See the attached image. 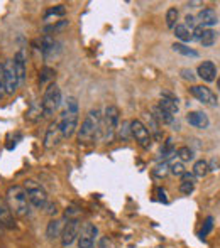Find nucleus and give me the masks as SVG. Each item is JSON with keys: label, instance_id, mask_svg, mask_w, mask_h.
Returning a JSON list of instances; mask_svg holds the SVG:
<instances>
[{"label": "nucleus", "instance_id": "14", "mask_svg": "<svg viewBox=\"0 0 220 248\" xmlns=\"http://www.w3.org/2000/svg\"><path fill=\"white\" fill-rule=\"evenodd\" d=\"M217 22H219L217 12H215L214 9H210V7H207V9H202L200 12H198V16H197V24H198V26L205 27V29H210V27L215 26Z\"/></svg>", "mask_w": 220, "mask_h": 248}, {"label": "nucleus", "instance_id": "23", "mask_svg": "<svg viewBox=\"0 0 220 248\" xmlns=\"http://www.w3.org/2000/svg\"><path fill=\"white\" fill-rule=\"evenodd\" d=\"M208 172H210V164H208L207 160L200 159V160H197V162H195L193 172H191V174H193L195 177H205Z\"/></svg>", "mask_w": 220, "mask_h": 248}, {"label": "nucleus", "instance_id": "12", "mask_svg": "<svg viewBox=\"0 0 220 248\" xmlns=\"http://www.w3.org/2000/svg\"><path fill=\"white\" fill-rule=\"evenodd\" d=\"M14 68H16V75H17V81H19V86L24 85L26 81V73H27V56L26 51L19 49L14 56Z\"/></svg>", "mask_w": 220, "mask_h": 248}, {"label": "nucleus", "instance_id": "16", "mask_svg": "<svg viewBox=\"0 0 220 248\" xmlns=\"http://www.w3.org/2000/svg\"><path fill=\"white\" fill-rule=\"evenodd\" d=\"M197 75L200 76L203 81L212 83V81H215V78H217V66H215L212 61H203L200 66H198Z\"/></svg>", "mask_w": 220, "mask_h": 248}, {"label": "nucleus", "instance_id": "13", "mask_svg": "<svg viewBox=\"0 0 220 248\" xmlns=\"http://www.w3.org/2000/svg\"><path fill=\"white\" fill-rule=\"evenodd\" d=\"M63 135L59 130V124L58 122H51L50 127L46 128V135H44V147L46 149H54L56 145L61 142Z\"/></svg>", "mask_w": 220, "mask_h": 248}, {"label": "nucleus", "instance_id": "11", "mask_svg": "<svg viewBox=\"0 0 220 248\" xmlns=\"http://www.w3.org/2000/svg\"><path fill=\"white\" fill-rule=\"evenodd\" d=\"M190 93L195 96L198 101H202L203 105H208V107H217L219 103V98L214 92H212L208 86H203V85H195L190 88Z\"/></svg>", "mask_w": 220, "mask_h": 248}, {"label": "nucleus", "instance_id": "39", "mask_svg": "<svg viewBox=\"0 0 220 248\" xmlns=\"http://www.w3.org/2000/svg\"><path fill=\"white\" fill-rule=\"evenodd\" d=\"M180 73H181V78H183V79H188V81H195V75H193V71H191V69L183 68Z\"/></svg>", "mask_w": 220, "mask_h": 248}, {"label": "nucleus", "instance_id": "29", "mask_svg": "<svg viewBox=\"0 0 220 248\" xmlns=\"http://www.w3.org/2000/svg\"><path fill=\"white\" fill-rule=\"evenodd\" d=\"M173 152H174L173 140H171V139H168V140L165 142V145L161 147V159H163V162H168V159L173 155Z\"/></svg>", "mask_w": 220, "mask_h": 248}, {"label": "nucleus", "instance_id": "4", "mask_svg": "<svg viewBox=\"0 0 220 248\" xmlns=\"http://www.w3.org/2000/svg\"><path fill=\"white\" fill-rule=\"evenodd\" d=\"M61 101H63V96H61V90L56 83H50L46 90H44V95H43V100H41V111H43V117L44 118H51L56 111L59 110L61 107Z\"/></svg>", "mask_w": 220, "mask_h": 248}, {"label": "nucleus", "instance_id": "17", "mask_svg": "<svg viewBox=\"0 0 220 248\" xmlns=\"http://www.w3.org/2000/svg\"><path fill=\"white\" fill-rule=\"evenodd\" d=\"M186 122L191 127L200 128V130H205V128H208V125H210V120H208V117L203 111H190V113L186 115Z\"/></svg>", "mask_w": 220, "mask_h": 248}, {"label": "nucleus", "instance_id": "21", "mask_svg": "<svg viewBox=\"0 0 220 248\" xmlns=\"http://www.w3.org/2000/svg\"><path fill=\"white\" fill-rule=\"evenodd\" d=\"M152 118H154L156 122H161V124L165 125H171L174 122V117L169 113H166L165 110H161L159 107H154L152 108Z\"/></svg>", "mask_w": 220, "mask_h": 248}, {"label": "nucleus", "instance_id": "37", "mask_svg": "<svg viewBox=\"0 0 220 248\" xmlns=\"http://www.w3.org/2000/svg\"><path fill=\"white\" fill-rule=\"evenodd\" d=\"M185 26H186L188 29H190V27H191V29H195V27L198 26V24H197V17L191 16V14H188V16L185 17Z\"/></svg>", "mask_w": 220, "mask_h": 248}, {"label": "nucleus", "instance_id": "1", "mask_svg": "<svg viewBox=\"0 0 220 248\" xmlns=\"http://www.w3.org/2000/svg\"><path fill=\"white\" fill-rule=\"evenodd\" d=\"M102 124V111L99 108H92L86 113L85 120L82 122V127L78 128V142L80 144H93L99 137H102L100 130Z\"/></svg>", "mask_w": 220, "mask_h": 248}, {"label": "nucleus", "instance_id": "30", "mask_svg": "<svg viewBox=\"0 0 220 248\" xmlns=\"http://www.w3.org/2000/svg\"><path fill=\"white\" fill-rule=\"evenodd\" d=\"M117 134L122 140H127L131 137V122H122V125H118Z\"/></svg>", "mask_w": 220, "mask_h": 248}, {"label": "nucleus", "instance_id": "26", "mask_svg": "<svg viewBox=\"0 0 220 248\" xmlns=\"http://www.w3.org/2000/svg\"><path fill=\"white\" fill-rule=\"evenodd\" d=\"M215 41H217V32H215L214 29H205V32H203V36H202L200 43L203 44V46L210 47V46H214Z\"/></svg>", "mask_w": 220, "mask_h": 248}, {"label": "nucleus", "instance_id": "34", "mask_svg": "<svg viewBox=\"0 0 220 248\" xmlns=\"http://www.w3.org/2000/svg\"><path fill=\"white\" fill-rule=\"evenodd\" d=\"M5 96V76H3V62H0V101Z\"/></svg>", "mask_w": 220, "mask_h": 248}, {"label": "nucleus", "instance_id": "20", "mask_svg": "<svg viewBox=\"0 0 220 248\" xmlns=\"http://www.w3.org/2000/svg\"><path fill=\"white\" fill-rule=\"evenodd\" d=\"M63 226H65V221L59 218H53L46 226V236L48 240H54V238H59L61 236V232H63Z\"/></svg>", "mask_w": 220, "mask_h": 248}, {"label": "nucleus", "instance_id": "6", "mask_svg": "<svg viewBox=\"0 0 220 248\" xmlns=\"http://www.w3.org/2000/svg\"><path fill=\"white\" fill-rule=\"evenodd\" d=\"M78 122H80L78 111H71V110H66L65 108V111H63L61 117H59V120H58L63 139H69L75 135V132L78 130Z\"/></svg>", "mask_w": 220, "mask_h": 248}, {"label": "nucleus", "instance_id": "32", "mask_svg": "<svg viewBox=\"0 0 220 248\" xmlns=\"http://www.w3.org/2000/svg\"><path fill=\"white\" fill-rule=\"evenodd\" d=\"M53 78H54V69H51V68H43V69H41V78H39L41 85H44V83H48L50 79H53Z\"/></svg>", "mask_w": 220, "mask_h": 248}, {"label": "nucleus", "instance_id": "33", "mask_svg": "<svg viewBox=\"0 0 220 248\" xmlns=\"http://www.w3.org/2000/svg\"><path fill=\"white\" fill-rule=\"evenodd\" d=\"M193 189H195V183H193V181H181L180 191L183 194H188V196H190V194L193 193Z\"/></svg>", "mask_w": 220, "mask_h": 248}, {"label": "nucleus", "instance_id": "24", "mask_svg": "<svg viewBox=\"0 0 220 248\" xmlns=\"http://www.w3.org/2000/svg\"><path fill=\"white\" fill-rule=\"evenodd\" d=\"M176 157L181 160V162H190V160L195 159V154H193V150H191L190 147L183 145V147H180L176 150Z\"/></svg>", "mask_w": 220, "mask_h": 248}, {"label": "nucleus", "instance_id": "35", "mask_svg": "<svg viewBox=\"0 0 220 248\" xmlns=\"http://www.w3.org/2000/svg\"><path fill=\"white\" fill-rule=\"evenodd\" d=\"M168 172H169V162H163V166H158L154 169V176H158V177L166 176Z\"/></svg>", "mask_w": 220, "mask_h": 248}, {"label": "nucleus", "instance_id": "43", "mask_svg": "<svg viewBox=\"0 0 220 248\" xmlns=\"http://www.w3.org/2000/svg\"><path fill=\"white\" fill-rule=\"evenodd\" d=\"M217 88L220 90V76H219V78H217Z\"/></svg>", "mask_w": 220, "mask_h": 248}, {"label": "nucleus", "instance_id": "5", "mask_svg": "<svg viewBox=\"0 0 220 248\" xmlns=\"http://www.w3.org/2000/svg\"><path fill=\"white\" fill-rule=\"evenodd\" d=\"M24 189L27 193V198H29L31 206L37 209H44V206L48 204V193L43 186H41L37 181L34 179H26L24 181Z\"/></svg>", "mask_w": 220, "mask_h": 248}, {"label": "nucleus", "instance_id": "40", "mask_svg": "<svg viewBox=\"0 0 220 248\" xmlns=\"http://www.w3.org/2000/svg\"><path fill=\"white\" fill-rule=\"evenodd\" d=\"M50 14H53V16H65L66 9H65V5H56L54 9L50 10Z\"/></svg>", "mask_w": 220, "mask_h": 248}, {"label": "nucleus", "instance_id": "9", "mask_svg": "<svg viewBox=\"0 0 220 248\" xmlns=\"http://www.w3.org/2000/svg\"><path fill=\"white\" fill-rule=\"evenodd\" d=\"M80 223L78 218H71V219H66L65 226H63V232H61V245L63 247H69L76 238H78V233H80Z\"/></svg>", "mask_w": 220, "mask_h": 248}, {"label": "nucleus", "instance_id": "3", "mask_svg": "<svg viewBox=\"0 0 220 248\" xmlns=\"http://www.w3.org/2000/svg\"><path fill=\"white\" fill-rule=\"evenodd\" d=\"M118 122H120V110L115 105H109L102 115V124H100V130H102V137L105 142H114L115 135H117Z\"/></svg>", "mask_w": 220, "mask_h": 248}, {"label": "nucleus", "instance_id": "42", "mask_svg": "<svg viewBox=\"0 0 220 248\" xmlns=\"http://www.w3.org/2000/svg\"><path fill=\"white\" fill-rule=\"evenodd\" d=\"M156 194H158V199L159 201H168V198H166V191L163 189V187H158V189H156Z\"/></svg>", "mask_w": 220, "mask_h": 248}, {"label": "nucleus", "instance_id": "7", "mask_svg": "<svg viewBox=\"0 0 220 248\" xmlns=\"http://www.w3.org/2000/svg\"><path fill=\"white\" fill-rule=\"evenodd\" d=\"M131 135L134 137V140L141 145L142 149H151V134H149L148 127L142 124L141 120H132L131 122Z\"/></svg>", "mask_w": 220, "mask_h": 248}, {"label": "nucleus", "instance_id": "44", "mask_svg": "<svg viewBox=\"0 0 220 248\" xmlns=\"http://www.w3.org/2000/svg\"><path fill=\"white\" fill-rule=\"evenodd\" d=\"M92 248H95V247H92Z\"/></svg>", "mask_w": 220, "mask_h": 248}, {"label": "nucleus", "instance_id": "15", "mask_svg": "<svg viewBox=\"0 0 220 248\" xmlns=\"http://www.w3.org/2000/svg\"><path fill=\"white\" fill-rule=\"evenodd\" d=\"M0 226L9 230L16 228V219H14L12 211H10L9 204H7L3 198H0Z\"/></svg>", "mask_w": 220, "mask_h": 248}, {"label": "nucleus", "instance_id": "31", "mask_svg": "<svg viewBox=\"0 0 220 248\" xmlns=\"http://www.w3.org/2000/svg\"><path fill=\"white\" fill-rule=\"evenodd\" d=\"M214 230V218L212 216H208L207 219H205V223H203V228L200 230V236L202 238H205V236H208V233Z\"/></svg>", "mask_w": 220, "mask_h": 248}, {"label": "nucleus", "instance_id": "22", "mask_svg": "<svg viewBox=\"0 0 220 248\" xmlns=\"http://www.w3.org/2000/svg\"><path fill=\"white\" fill-rule=\"evenodd\" d=\"M174 36H176L178 39L181 41V44L193 41V39H191V31L188 29L185 24H176V27H174Z\"/></svg>", "mask_w": 220, "mask_h": 248}, {"label": "nucleus", "instance_id": "18", "mask_svg": "<svg viewBox=\"0 0 220 248\" xmlns=\"http://www.w3.org/2000/svg\"><path fill=\"white\" fill-rule=\"evenodd\" d=\"M161 110H165L166 113L169 115H178V111H180V108H178V100L174 98V96H171L169 93H165V95L161 96V100H159V105H158Z\"/></svg>", "mask_w": 220, "mask_h": 248}, {"label": "nucleus", "instance_id": "28", "mask_svg": "<svg viewBox=\"0 0 220 248\" xmlns=\"http://www.w3.org/2000/svg\"><path fill=\"white\" fill-rule=\"evenodd\" d=\"M169 172L171 174H174V176H183V172H185V166H183V162H181L180 159H174V160H171L169 162Z\"/></svg>", "mask_w": 220, "mask_h": 248}, {"label": "nucleus", "instance_id": "36", "mask_svg": "<svg viewBox=\"0 0 220 248\" xmlns=\"http://www.w3.org/2000/svg\"><path fill=\"white\" fill-rule=\"evenodd\" d=\"M203 32H205V27L197 26L193 31H191V39H193V41H198V43H200V39H202V36H203Z\"/></svg>", "mask_w": 220, "mask_h": 248}, {"label": "nucleus", "instance_id": "19", "mask_svg": "<svg viewBox=\"0 0 220 248\" xmlns=\"http://www.w3.org/2000/svg\"><path fill=\"white\" fill-rule=\"evenodd\" d=\"M41 51H43L44 58H51L59 52V44L51 36H44L43 43H41Z\"/></svg>", "mask_w": 220, "mask_h": 248}, {"label": "nucleus", "instance_id": "10", "mask_svg": "<svg viewBox=\"0 0 220 248\" xmlns=\"http://www.w3.org/2000/svg\"><path fill=\"white\" fill-rule=\"evenodd\" d=\"M3 76H5V95L12 96L19 88V81H17L16 68H14L12 59L3 61Z\"/></svg>", "mask_w": 220, "mask_h": 248}, {"label": "nucleus", "instance_id": "38", "mask_svg": "<svg viewBox=\"0 0 220 248\" xmlns=\"http://www.w3.org/2000/svg\"><path fill=\"white\" fill-rule=\"evenodd\" d=\"M44 209H46V213H48V215H51V216H56L59 213L58 204H56V202H48V204L44 206Z\"/></svg>", "mask_w": 220, "mask_h": 248}, {"label": "nucleus", "instance_id": "41", "mask_svg": "<svg viewBox=\"0 0 220 248\" xmlns=\"http://www.w3.org/2000/svg\"><path fill=\"white\" fill-rule=\"evenodd\" d=\"M99 248H114V243H112L107 236H102V238H100V247Z\"/></svg>", "mask_w": 220, "mask_h": 248}, {"label": "nucleus", "instance_id": "2", "mask_svg": "<svg viewBox=\"0 0 220 248\" xmlns=\"http://www.w3.org/2000/svg\"><path fill=\"white\" fill-rule=\"evenodd\" d=\"M5 202L9 204L12 215L19 216V218H26L31 213V202L27 198V193L22 186H10L5 193Z\"/></svg>", "mask_w": 220, "mask_h": 248}, {"label": "nucleus", "instance_id": "25", "mask_svg": "<svg viewBox=\"0 0 220 248\" xmlns=\"http://www.w3.org/2000/svg\"><path fill=\"white\" fill-rule=\"evenodd\" d=\"M173 49L176 52H180V54L183 56H188V58H198V52L195 49H191V47H188L186 44H181V43H174L173 44Z\"/></svg>", "mask_w": 220, "mask_h": 248}, {"label": "nucleus", "instance_id": "27", "mask_svg": "<svg viewBox=\"0 0 220 248\" xmlns=\"http://www.w3.org/2000/svg\"><path fill=\"white\" fill-rule=\"evenodd\" d=\"M176 20H178V9L176 7H169L166 12V26L169 29H174L176 27Z\"/></svg>", "mask_w": 220, "mask_h": 248}, {"label": "nucleus", "instance_id": "8", "mask_svg": "<svg viewBox=\"0 0 220 248\" xmlns=\"http://www.w3.org/2000/svg\"><path fill=\"white\" fill-rule=\"evenodd\" d=\"M99 235V228H97L93 223H83L80 226V233H78V248H92L95 245V238Z\"/></svg>", "mask_w": 220, "mask_h": 248}]
</instances>
